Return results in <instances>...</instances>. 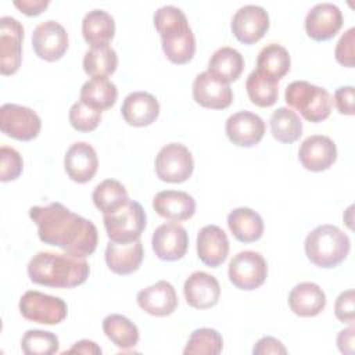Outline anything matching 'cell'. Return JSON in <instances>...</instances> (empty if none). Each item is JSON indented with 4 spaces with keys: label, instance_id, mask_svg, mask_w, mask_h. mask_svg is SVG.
I'll return each instance as SVG.
<instances>
[{
    "label": "cell",
    "instance_id": "obj_33",
    "mask_svg": "<svg viewBox=\"0 0 355 355\" xmlns=\"http://www.w3.org/2000/svg\"><path fill=\"white\" fill-rule=\"evenodd\" d=\"M118 67L116 51L110 44L92 46L83 57V69L92 78H103L115 72Z\"/></svg>",
    "mask_w": 355,
    "mask_h": 355
},
{
    "label": "cell",
    "instance_id": "obj_34",
    "mask_svg": "<svg viewBox=\"0 0 355 355\" xmlns=\"http://www.w3.org/2000/svg\"><path fill=\"white\" fill-rule=\"evenodd\" d=\"M272 136L280 143H294L302 135V121L298 114L287 107H280L270 115Z\"/></svg>",
    "mask_w": 355,
    "mask_h": 355
},
{
    "label": "cell",
    "instance_id": "obj_23",
    "mask_svg": "<svg viewBox=\"0 0 355 355\" xmlns=\"http://www.w3.org/2000/svg\"><path fill=\"white\" fill-rule=\"evenodd\" d=\"M229 254V239L216 225H207L197 234V255L202 263L216 268Z\"/></svg>",
    "mask_w": 355,
    "mask_h": 355
},
{
    "label": "cell",
    "instance_id": "obj_44",
    "mask_svg": "<svg viewBox=\"0 0 355 355\" xmlns=\"http://www.w3.org/2000/svg\"><path fill=\"white\" fill-rule=\"evenodd\" d=\"M252 354L254 355H266V354H287L286 347L282 344L280 340L270 337V336H265L262 338H259L254 348H252Z\"/></svg>",
    "mask_w": 355,
    "mask_h": 355
},
{
    "label": "cell",
    "instance_id": "obj_8",
    "mask_svg": "<svg viewBox=\"0 0 355 355\" xmlns=\"http://www.w3.org/2000/svg\"><path fill=\"white\" fill-rule=\"evenodd\" d=\"M227 275L234 287L251 291L265 283L268 276V263L259 252L250 250L240 251L230 259Z\"/></svg>",
    "mask_w": 355,
    "mask_h": 355
},
{
    "label": "cell",
    "instance_id": "obj_22",
    "mask_svg": "<svg viewBox=\"0 0 355 355\" xmlns=\"http://www.w3.org/2000/svg\"><path fill=\"white\" fill-rule=\"evenodd\" d=\"M137 304L153 316H168L178 306V295L169 282L158 280L137 293Z\"/></svg>",
    "mask_w": 355,
    "mask_h": 355
},
{
    "label": "cell",
    "instance_id": "obj_14",
    "mask_svg": "<svg viewBox=\"0 0 355 355\" xmlns=\"http://www.w3.org/2000/svg\"><path fill=\"white\" fill-rule=\"evenodd\" d=\"M151 244L155 255L159 259L173 262L186 255L189 247V234L178 222H166L154 230Z\"/></svg>",
    "mask_w": 355,
    "mask_h": 355
},
{
    "label": "cell",
    "instance_id": "obj_21",
    "mask_svg": "<svg viewBox=\"0 0 355 355\" xmlns=\"http://www.w3.org/2000/svg\"><path fill=\"white\" fill-rule=\"evenodd\" d=\"M144 258L143 243L140 239L129 243L111 241L105 247V262L115 275H130L139 269Z\"/></svg>",
    "mask_w": 355,
    "mask_h": 355
},
{
    "label": "cell",
    "instance_id": "obj_25",
    "mask_svg": "<svg viewBox=\"0 0 355 355\" xmlns=\"http://www.w3.org/2000/svg\"><path fill=\"white\" fill-rule=\"evenodd\" d=\"M121 114L132 126H148L159 115V103L151 93L133 92L125 97Z\"/></svg>",
    "mask_w": 355,
    "mask_h": 355
},
{
    "label": "cell",
    "instance_id": "obj_12",
    "mask_svg": "<svg viewBox=\"0 0 355 355\" xmlns=\"http://www.w3.org/2000/svg\"><path fill=\"white\" fill-rule=\"evenodd\" d=\"M32 47L39 58L57 61L68 49V33L60 22L47 19L33 29Z\"/></svg>",
    "mask_w": 355,
    "mask_h": 355
},
{
    "label": "cell",
    "instance_id": "obj_15",
    "mask_svg": "<svg viewBox=\"0 0 355 355\" xmlns=\"http://www.w3.org/2000/svg\"><path fill=\"white\" fill-rule=\"evenodd\" d=\"M343 26L341 10L329 1L315 4L305 17V31L308 36L318 42L331 39Z\"/></svg>",
    "mask_w": 355,
    "mask_h": 355
},
{
    "label": "cell",
    "instance_id": "obj_6",
    "mask_svg": "<svg viewBox=\"0 0 355 355\" xmlns=\"http://www.w3.org/2000/svg\"><path fill=\"white\" fill-rule=\"evenodd\" d=\"M103 220L108 239L115 243H129L140 239L147 225L141 204L133 200L111 214H104Z\"/></svg>",
    "mask_w": 355,
    "mask_h": 355
},
{
    "label": "cell",
    "instance_id": "obj_4",
    "mask_svg": "<svg viewBox=\"0 0 355 355\" xmlns=\"http://www.w3.org/2000/svg\"><path fill=\"white\" fill-rule=\"evenodd\" d=\"M308 259L319 268H334L348 255L351 240L334 225H320L311 230L304 243Z\"/></svg>",
    "mask_w": 355,
    "mask_h": 355
},
{
    "label": "cell",
    "instance_id": "obj_37",
    "mask_svg": "<svg viewBox=\"0 0 355 355\" xmlns=\"http://www.w3.org/2000/svg\"><path fill=\"white\" fill-rule=\"evenodd\" d=\"M223 338L215 329H196L183 349L184 355H218L222 352Z\"/></svg>",
    "mask_w": 355,
    "mask_h": 355
},
{
    "label": "cell",
    "instance_id": "obj_27",
    "mask_svg": "<svg viewBox=\"0 0 355 355\" xmlns=\"http://www.w3.org/2000/svg\"><path fill=\"white\" fill-rule=\"evenodd\" d=\"M227 226L232 234L241 243L257 241L263 233V220L261 215L247 207L234 208L227 215Z\"/></svg>",
    "mask_w": 355,
    "mask_h": 355
},
{
    "label": "cell",
    "instance_id": "obj_30",
    "mask_svg": "<svg viewBox=\"0 0 355 355\" xmlns=\"http://www.w3.org/2000/svg\"><path fill=\"white\" fill-rule=\"evenodd\" d=\"M245 89L251 103L262 108L272 107L279 97V80L259 69L248 75Z\"/></svg>",
    "mask_w": 355,
    "mask_h": 355
},
{
    "label": "cell",
    "instance_id": "obj_7",
    "mask_svg": "<svg viewBox=\"0 0 355 355\" xmlns=\"http://www.w3.org/2000/svg\"><path fill=\"white\" fill-rule=\"evenodd\" d=\"M18 308L25 319L42 324H58L68 313V306L64 300L36 290L24 293L19 298Z\"/></svg>",
    "mask_w": 355,
    "mask_h": 355
},
{
    "label": "cell",
    "instance_id": "obj_35",
    "mask_svg": "<svg viewBox=\"0 0 355 355\" xmlns=\"http://www.w3.org/2000/svg\"><path fill=\"white\" fill-rule=\"evenodd\" d=\"M93 202L103 214H111L129 201L125 186L115 179L100 182L92 194Z\"/></svg>",
    "mask_w": 355,
    "mask_h": 355
},
{
    "label": "cell",
    "instance_id": "obj_10",
    "mask_svg": "<svg viewBox=\"0 0 355 355\" xmlns=\"http://www.w3.org/2000/svg\"><path fill=\"white\" fill-rule=\"evenodd\" d=\"M42 128L40 116L29 107L6 103L0 107V129L4 135L29 141L37 137Z\"/></svg>",
    "mask_w": 355,
    "mask_h": 355
},
{
    "label": "cell",
    "instance_id": "obj_29",
    "mask_svg": "<svg viewBox=\"0 0 355 355\" xmlns=\"http://www.w3.org/2000/svg\"><path fill=\"white\" fill-rule=\"evenodd\" d=\"M243 69H244V58L241 53L229 46H223L218 49L211 55L208 62V72L225 83L237 80Z\"/></svg>",
    "mask_w": 355,
    "mask_h": 355
},
{
    "label": "cell",
    "instance_id": "obj_20",
    "mask_svg": "<svg viewBox=\"0 0 355 355\" xmlns=\"http://www.w3.org/2000/svg\"><path fill=\"white\" fill-rule=\"evenodd\" d=\"M64 168L67 175L76 183L92 180L98 168L96 150L86 141L71 144L64 157Z\"/></svg>",
    "mask_w": 355,
    "mask_h": 355
},
{
    "label": "cell",
    "instance_id": "obj_17",
    "mask_svg": "<svg viewBox=\"0 0 355 355\" xmlns=\"http://www.w3.org/2000/svg\"><path fill=\"white\" fill-rule=\"evenodd\" d=\"M301 165L312 172L329 169L337 159L336 143L323 135H312L306 137L298 150Z\"/></svg>",
    "mask_w": 355,
    "mask_h": 355
},
{
    "label": "cell",
    "instance_id": "obj_16",
    "mask_svg": "<svg viewBox=\"0 0 355 355\" xmlns=\"http://www.w3.org/2000/svg\"><path fill=\"white\" fill-rule=\"evenodd\" d=\"M225 132L233 144L239 147H252L262 140L265 122L258 114L239 111L227 118Z\"/></svg>",
    "mask_w": 355,
    "mask_h": 355
},
{
    "label": "cell",
    "instance_id": "obj_1",
    "mask_svg": "<svg viewBox=\"0 0 355 355\" xmlns=\"http://www.w3.org/2000/svg\"><path fill=\"white\" fill-rule=\"evenodd\" d=\"M29 216L37 225V236L44 244L80 258L92 255L97 248L98 233L94 223L61 202L31 207Z\"/></svg>",
    "mask_w": 355,
    "mask_h": 355
},
{
    "label": "cell",
    "instance_id": "obj_32",
    "mask_svg": "<svg viewBox=\"0 0 355 355\" xmlns=\"http://www.w3.org/2000/svg\"><path fill=\"white\" fill-rule=\"evenodd\" d=\"M105 336L121 349H130L139 343L137 326L123 315L111 313L103 319Z\"/></svg>",
    "mask_w": 355,
    "mask_h": 355
},
{
    "label": "cell",
    "instance_id": "obj_47",
    "mask_svg": "<svg viewBox=\"0 0 355 355\" xmlns=\"http://www.w3.org/2000/svg\"><path fill=\"white\" fill-rule=\"evenodd\" d=\"M68 352H78V354H101V348L90 340H80L68 349Z\"/></svg>",
    "mask_w": 355,
    "mask_h": 355
},
{
    "label": "cell",
    "instance_id": "obj_43",
    "mask_svg": "<svg viewBox=\"0 0 355 355\" xmlns=\"http://www.w3.org/2000/svg\"><path fill=\"white\" fill-rule=\"evenodd\" d=\"M334 104L340 114L354 115V87L341 86L334 93Z\"/></svg>",
    "mask_w": 355,
    "mask_h": 355
},
{
    "label": "cell",
    "instance_id": "obj_3",
    "mask_svg": "<svg viewBox=\"0 0 355 355\" xmlns=\"http://www.w3.org/2000/svg\"><path fill=\"white\" fill-rule=\"evenodd\" d=\"M153 21L166 58L173 64L189 62L196 53V37L183 10L171 4L162 6L154 12Z\"/></svg>",
    "mask_w": 355,
    "mask_h": 355
},
{
    "label": "cell",
    "instance_id": "obj_19",
    "mask_svg": "<svg viewBox=\"0 0 355 355\" xmlns=\"http://www.w3.org/2000/svg\"><path fill=\"white\" fill-rule=\"evenodd\" d=\"M186 302L196 309H208L218 304L220 286L215 276L207 272H193L184 282Z\"/></svg>",
    "mask_w": 355,
    "mask_h": 355
},
{
    "label": "cell",
    "instance_id": "obj_28",
    "mask_svg": "<svg viewBox=\"0 0 355 355\" xmlns=\"http://www.w3.org/2000/svg\"><path fill=\"white\" fill-rule=\"evenodd\" d=\"M83 39L92 46L108 44L115 35V21L105 10L94 8L82 21Z\"/></svg>",
    "mask_w": 355,
    "mask_h": 355
},
{
    "label": "cell",
    "instance_id": "obj_24",
    "mask_svg": "<svg viewBox=\"0 0 355 355\" xmlns=\"http://www.w3.org/2000/svg\"><path fill=\"white\" fill-rule=\"evenodd\" d=\"M155 212L169 220L182 222L190 219L196 212V200L186 191L162 190L153 198Z\"/></svg>",
    "mask_w": 355,
    "mask_h": 355
},
{
    "label": "cell",
    "instance_id": "obj_5",
    "mask_svg": "<svg viewBox=\"0 0 355 355\" xmlns=\"http://www.w3.org/2000/svg\"><path fill=\"white\" fill-rule=\"evenodd\" d=\"M286 103L300 111L309 122H322L331 112L333 98L324 87L306 80H294L288 83L284 93Z\"/></svg>",
    "mask_w": 355,
    "mask_h": 355
},
{
    "label": "cell",
    "instance_id": "obj_42",
    "mask_svg": "<svg viewBox=\"0 0 355 355\" xmlns=\"http://www.w3.org/2000/svg\"><path fill=\"white\" fill-rule=\"evenodd\" d=\"M354 290H345L340 293V295L336 300L334 304V313L336 318L343 323L354 324V312H355V304H354Z\"/></svg>",
    "mask_w": 355,
    "mask_h": 355
},
{
    "label": "cell",
    "instance_id": "obj_41",
    "mask_svg": "<svg viewBox=\"0 0 355 355\" xmlns=\"http://www.w3.org/2000/svg\"><path fill=\"white\" fill-rule=\"evenodd\" d=\"M334 55L338 64L349 68L354 67L355 64V28L354 26H351L341 35L340 40L337 42Z\"/></svg>",
    "mask_w": 355,
    "mask_h": 355
},
{
    "label": "cell",
    "instance_id": "obj_40",
    "mask_svg": "<svg viewBox=\"0 0 355 355\" xmlns=\"http://www.w3.org/2000/svg\"><path fill=\"white\" fill-rule=\"evenodd\" d=\"M24 169V159L21 154L12 147L1 146L0 148V180H15Z\"/></svg>",
    "mask_w": 355,
    "mask_h": 355
},
{
    "label": "cell",
    "instance_id": "obj_18",
    "mask_svg": "<svg viewBox=\"0 0 355 355\" xmlns=\"http://www.w3.org/2000/svg\"><path fill=\"white\" fill-rule=\"evenodd\" d=\"M193 98L204 108L223 110L232 104L233 92L229 83H225L208 71H204L194 78Z\"/></svg>",
    "mask_w": 355,
    "mask_h": 355
},
{
    "label": "cell",
    "instance_id": "obj_45",
    "mask_svg": "<svg viewBox=\"0 0 355 355\" xmlns=\"http://www.w3.org/2000/svg\"><path fill=\"white\" fill-rule=\"evenodd\" d=\"M49 0H14V6L29 17L39 15L49 7Z\"/></svg>",
    "mask_w": 355,
    "mask_h": 355
},
{
    "label": "cell",
    "instance_id": "obj_2",
    "mask_svg": "<svg viewBox=\"0 0 355 355\" xmlns=\"http://www.w3.org/2000/svg\"><path fill=\"white\" fill-rule=\"evenodd\" d=\"M29 279L40 286L54 288H72L83 284L90 273L85 258L50 251L35 254L26 268Z\"/></svg>",
    "mask_w": 355,
    "mask_h": 355
},
{
    "label": "cell",
    "instance_id": "obj_9",
    "mask_svg": "<svg viewBox=\"0 0 355 355\" xmlns=\"http://www.w3.org/2000/svg\"><path fill=\"white\" fill-rule=\"evenodd\" d=\"M194 169V159L190 150L182 143L164 146L155 157V173L162 182H186Z\"/></svg>",
    "mask_w": 355,
    "mask_h": 355
},
{
    "label": "cell",
    "instance_id": "obj_26",
    "mask_svg": "<svg viewBox=\"0 0 355 355\" xmlns=\"http://www.w3.org/2000/svg\"><path fill=\"white\" fill-rule=\"evenodd\" d=\"M290 309L301 318L319 315L326 306V294L319 284L302 282L294 286L288 294Z\"/></svg>",
    "mask_w": 355,
    "mask_h": 355
},
{
    "label": "cell",
    "instance_id": "obj_36",
    "mask_svg": "<svg viewBox=\"0 0 355 355\" xmlns=\"http://www.w3.org/2000/svg\"><path fill=\"white\" fill-rule=\"evenodd\" d=\"M291 65V58L286 47L277 43L266 44L258 54L257 69L273 76L275 79H282Z\"/></svg>",
    "mask_w": 355,
    "mask_h": 355
},
{
    "label": "cell",
    "instance_id": "obj_13",
    "mask_svg": "<svg viewBox=\"0 0 355 355\" xmlns=\"http://www.w3.org/2000/svg\"><path fill=\"white\" fill-rule=\"evenodd\" d=\"M230 28L239 42L252 44L268 32L269 14L261 6L245 4L234 12Z\"/></svg>",
    "mask_w": 355,
    "mask_h": 355
},
{
    "label": "cell",
    "instance_id": "obj_46",
    "mask_svg": "<svg viewBox=\"0 0 355 355\" xmlns=\"http://www.w3.org/2000/svg\"><path fill=\"white\" fill-rule=\"evenodd\" d=\"M354 334L355 329L354 324H351L347 329H343L337 336V347L343 354L352 355L354 354Z\"/></svg>",
    "mask_w": 355,
    "mask_h": 355
},
{
    "label": "cell",
    "instance_id": "obj_39",
    "mask_svg": "<svg viewBox=\"0 0 355 355\" xmlns=\"http://www.w3.org/2000/svg\"><path fill=\"white\" fill-rule=\"evenodd\" d=\"M101 121V111L85 104L83 101H76L69 108V123L73 129L79 132L94 130Z\"/></svg>",
    "mask_w": 355,
    "mask_h": 355
},
{
    "label": "cell",
    "instance_id": "obj_31",
    "mask_svg": "<svg viewBox=\"0 0 355 355\" xmlns=\"http://www.w3.org/2000/svg\"><path fill=\"white\" fill-rule=\"evenodd\" d=\"M116 97V86L105 76L92 78L80 87V101L98 111L111 108L115 104Z\"/></svg>",
    "mask_w": 355,
    "mask_h": 355
},
{
    "label": "cell",
    "instance_id": "obj_11",
    "mask_svg": "<svg viewBox=\"0 0 355 355\" xmlns=\"http://www.w3.org/2000/svg\"><path fill=\"white\" fill-rule=\"evenodd\" d=\"M22 24L8 15L0 18V72L15 73L22 62Z\"/></svg>",
    "mask_w": 355,
    "mask_h": 355
},
{
    "label": "cell",
    "instance_id": "obj_38",
    "mask_svg": "<svg viewBox=\"0 0 355 355\" xmlns=\"http://www.w3.org/2000/svg\"><path fill=\"white\" fill-rule=\"evenodd\" d=\"M21 348L26 355H51L58 352V337L51 331L28 330L21 340Z\"/></svg>",
    "mask_w": 355,
    "mask_h": 355
}]
</instances>
